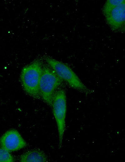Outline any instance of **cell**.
<instances>
[{
  "instance_id": "1",
  "label": "cell",
  "mask_w": 125,
  "mask_h": 162,
  "mask_svg": "<svg viewBox=\"0 0 125 162\" xmlns=\"http://www.w3.org/2000/svg\"><path fill=\"white\" fill-rule=\"evenodd\" d=\"M43 65L40 60H35L23 68L20 75L21 83L24 92L37 99H41L39 83Z\"/></svg>"
},
{
  "instance_id": "2",
  "label": "cell",
  "mask_w": 125,
  "mask_h": 162,
  "mask_svg": "<svg viewBox=\"0 0 125 162\" xmlns=\"http://www.w3.org/2000/svg\"><path fill=\"white\" fill-rule=\"evenodd\" d=\"M102 13L105 21L113 32L122 33L125 31L124 0H108L103 5Z\"/></svg>"
},
{
  "instance_id": "3",
  "label": "cell",
  "mask_w": 125,
  "mask_h": 162,
  "mask_svg": "<svg viewBox=\"0 0 125 162\" xmlns=\"http://www.w3.org/2000/svg\"><path fill=\"white\" fill-rule=\"evenodd\" d=\"M44 60L47 64L60 79L70 87L80 92L86 94L92 93L76 73L67 65L52 57L46 56Z\"/></svg>"
},
{
  "instance_id": "4",
  "label": "cell",
  "mask_w": 125,
  "mask_h": 162,
  "mask_svg": "<svg viewBox=\"0 0 125 162\" xmlns=\"http://www.w3.org/2000/svg\"><path fill=\"white\" fill-rule=\"evenodd\" d=\"M63 82L47 64L43 65L39 91L41 99L48 105L51 107L54 96Z\"/></svg>"
},
{
  "instance_id": "5",
  "label": "cell",
  "mask_w": 125,
  "mask_h": 162,
  "mask_svg": "<svg viewBox=\"0 0 125 162\" xmlns=\"http://www.w3.org/2000/svg\"><path fill=\"white\" fill-rule=\"evenodd\" d=\"M67 103L65 91L63 89L61 88L56 92L51 106L57 127L59 149H60L62 146L66 129Z\"/></svg>"
},
{
  "instance_id": "6",
  "label": "cell",
  "mask_w": 125,
  "mask_h": 162,
  "mask_svg": "<svg viewBox=\"0 0 125 162\" xmlns=\"http://www.w3.org/2000/svg\"><path fill=\"white\" fill-rule=\"evenodd\" d=\"M27 146L26 141L15 129L8 131L0 138V146L9 152L19 150Z\"/></svg>"
},
{
  "instance_id": "7",
  "label": "cell",
  "mask_w": 125,
  "mask_h": 162,
  "mask_svg": "<svg viewBox=\"0 0 125 162\" xmlns=\"http://www.w3.org/2000/svg\"><path fill=\"white\" fill-rule=\"evenodd\" d=\"M21 162H46L48 158L44 152L39 149H35L28 151L20 157Z\"/></svg>"
},
{
  "instance_id": "8",
  "label": "cell",
  "mask_w": 125,
  "mask_h": 162,
  "mask_svg": "<svg viewBox=\"0 0 125 162\" xmlns=\"http://www.w3.org/2000/svg\"><path fill=\"white\" fill-rule=\"evenodd\" d=\"M15 161L14 157L10 152L0 146V162H13Z\"/></svg>"
}]
</instances>
